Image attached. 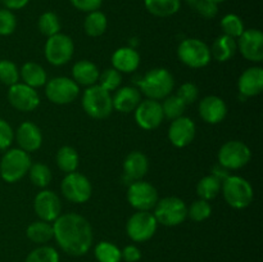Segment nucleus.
I'll return each instance as SVG.
<instances>
[{
    "label": "nucleus",
    "mask_w": 263,
    "mask_h": 262,
    "mask_svg": "<svg viewBox=\"0 0 263 262\" xmlns=\"http://www.w3.org/2000/svg\"><path fill=\"white\" fill-rule=\"evenodd\" d=\"M8 100L10 105L20 112H32L40 104V95L33 87L23 82H17L9 86Z\"/></svg>",
    "instance_id": "14"
},
{
    "label": "nucleus",
    "mask_w": 263,
    "mask_h": 262,
    "mask_svg": "<svg viewBox=\"0 0 263 262\" xmlns=\"http://www.w3.org/2000/svg\"><path fill=\"white\" fill-rule=\"evenodd\" d=\"M17 28V18L12 10L7 8L0 9V36H9Z\"/></svg>",
    "instance_id": "42"
},
{
    "label": "nucleus",
    "mask_w": 263,
    "mask_h": 262,
    "mask_svg": "<svg viewBox=\"0 0 263 262\" xmlns=\"http://www.w3.org/2000/svg\"><path fill=\"white\" fill-rule=\"evenodd\" d=\"M37 27L44 36L50 38L61 32V21L54 12H45L39 17Z\"/></svg>",
    "instance_id": "36"
},
{
    "label": "nucleus",
    "mask_w": 263,
    "mask_h": 262,
    "mask_svg": "<svg viewBox=\"0 0 263 262\" xmlns=\"http://www.w3.org/2000/svg\"><path fill=\"white\" fill-rule=\"evenodd\" d=\"M99 86H102L103 89H105L107 91H116L118 87L121 86V82H122V73L112 68H107L99 74Z\"/></svg>",
    "instance_id": "41"
},
{
    "label": "nucleus",
    "mask_w": 263,
    "mask_h": 262,
    "mask_svg": "<svg viewBox=\"0 0 263 262\" xmlns=\"http://www.w3.org/2000/svg\"><path fill=\"white\" fill-rule=\"evenodd\" d=\"M113 109L121 113H130L135 110L141 102V92L138 87L123 86L116 90L112 97Z\"/></svg>",
    "instance_id": "23"
},
{
    "label": "nucleus",
    "mask_w": 263,
    "mask_h": 262,
    "mask_svg": "<svg viewBox=\"0 0 263 262\" xmlns=\"http://www.w3.org/2000/svg\"><path fill=\"white\" fill-rule=\"evenodd\" d=\"M197 134V126L194 121L189 117L176 118L171 122L168 127V140L176 148H185L193 143Z\"/></svg>",
    "instance_id": "18"
},
{
    "label": "nucleus",
    "mask_w": 263,
    "mask_h": 262,
    "mask_svg": "<svg viewBox=\"0 0 263 262\" xmlns=\"http://www.w3.org/2000/svg\"><path fill=\"white\" fill-rule=\"evenodd\" d=\"M157 222L163 226H177L184 222L187 217V205L177 197H166L158 199L153 208Z\"/></svg>",
    "instance_id": "7"
},
{
    "label": "nucleus",
    "mask_w": 263,
    "mask_h": 262,
    "mask_svg": "<svg viewBox=\"0 0 263 262\" xmlns=\"http://www.w3.org/2000/svg\"><path fill=\"white\" fill-rule=\"evenodd\" d=\"M30 0H2L4 7L9 10H18L25 8Z\"/></svg>",
    "instance_id": "48"
},
{
    "label": "nucleus",
    "mask_w": 263,
    "mask_h": 262,
    "mask_svg": "<svg viewBox=\"0 0 263 262\" xmlns=\"http://www.w3.org/2000/svg\"><path fill=\"white\" fill-rule=\"evenodd\" d=\"M177 57L180 62L190 68L199 69L208 66L212 59L211 49L204 41L199 39H185L177 48Z\"/></svg>",
    "instance_id": "6"
},
{
    "label": "nucleus",
    "mask_w": 263,
    "mask_h": 262,
    "mask_svg": "<svg viewBox=\"0 0 263 262\" xmlns=\"http://www.w3.org/2000/svg\"><path fill=\"white\" fill-rule=\"evenodd\" d=\"M108 20L107 15L100 10L87 13L84 21V31L90 38H99L107 31Z\"/></svg>",
    "instance_id": "30"
},
{
    "label": "nucleus",
    "mask_w": 263,
    "mask_h": 262,
    "mask_svg": "<svg viewBox=\"0 0 263 262\" xmlns=\"http://www.w3.org/2000/svg\"><path fill=\"white\" fill-rule=\"evenodd\" d=\"M14 139L17 140L20 149L27 153L36 152L43 144V134L40 127L30 121L22 122L18 126L17 131L14 133Z\"/></svg>",
    "instance_id": "20"
},
{
    "label": "nucleus",
    "mask_w": 263,
    "mask_h": 262,
    "mask_svg": "<svg viewBox=\"0 0 263 262\" xmlns=\"http://www.w3.org/2000/svg\"><path fill=\"white\" fill-rule=\"evenodd\" d=\"M62 194L67 200L76 204L87 202L91 198L92 186L90 180L80 172L66 174L61 184Z\"/></svg>",
    "instance_id": "11"
},
{
    "label": "nucleus",
    "mask_w": 263,
    "mask_h": 262,
    "mask_svg": "<svg viewBox=\"0 0 263 262\" xmlns=\"http://www.w3.org/2000/svg\"><path fill=\"white\" fill-rule=\"evenodd\" d=\"M112 66L120 73H133L140 66V54L133 46L118 48L112 54Z\"/></svg>",
    "instance_id": "22"
},
{
    "label": "nucleus",
    "mask_w": 263,
    "mask_h": 262,
    "mask_svg": "<svg viewBox=\"0 0 263 262\" xmlns=\"http://www.w3.org/2000/svg\"><path fill=\"white\" fill-rule=\"evenodd\" d=\"M20 77L23 80V84L37 89L44 86L48 82V73L43 66L35 62H27L20 69Z\"/></svg>",
    "instance_id": "26"
},
{
    "label": "nucleus",
    "mask_w": 263,
    "mask_h": 262,
    "mask_svg": "<svg viewBox=\"0 0 263 262\" xmlns=\"http://www.w3.org/2000/svg\"><path fill=\"white\" fill-rule=\"evenodd\" d=\"M175 87V80L166 68H153L146 72L139 81V90L148 99L162 100L171 95Z\"/></svg>",
    "instance_id": "2"
},
{
    "label": "nucleus",
    "mask_w": 263,
    "mask_h": 262,
    "mask_svg": "<svg viewBox=\"0 0 263 262\" xmlns=\"http://www.w3.org/2000/svg\"><path fill=\"white\" fill-rule=\"evenodd\" d=\"M238 89L246 98L257 97L263 90V69L261 67H249L238 80Z\"/></svg>",
    "instance_id": "21"
},
{
    "label": "nucleus",
    "mask_w": 263,
    "mask_h": 262,
    "mask_svg": "<svg viewBox=\"0 0 263 262\" xmlns=\"http://www.w3.org/2000/svg\"><path fill=\"white\" fill-rule=\"evenodd\" d=\"M69 2H71V4L73 5L76 9L85 13L99 10V8L102 7L103 4V0H69Z\"/></svg>",
    "instance_id": "46"
},
{
    "label": "nucleus",
    "mask_w": 263,
    "mask_h": 262,
    "mask_svg": "<svg viewBox=\"0 0 263 262\" xmlns=\"http://www.w3.org/2000/svg\"><path fill=\"white\" fill-rule=\"evenodd\" d=\"M121 257L126 262H138L141 258V251L136 246H126L121 251Z\"/></svg>",
    "instance_id": "47"
},
{
    "label": "nucleus",
    "mask_w": 263,
    "mask_h": 262,
    "mask_svg": "<svg viewBox=\"0 0 263 262\" xmlns=\"http://www.w3.org/2000/svg\"><path fill=\"white\" fill-rule=\"evenodd\" d=\"M236 46L247 61L254 63L263 61V33L257 28L244 30L238 38Z\"/></svg>",
    "instance_id": "16"
},
{
    "label": "nucleus",
    "mask_w": 263,
    "mask_h": 262,
    "mask_svg": "<svg viewBox=\"0 0 263 262\" xmlns=\"http://www.w3.org/2000/svg\"><path fill=\"white\" fill-rule=\"evenodd\" d=\"M228 115V105L222 98L217 95L204 97L199 103V116L204 122L216 125L225 120Z\"/></svg>",
    "instance_id": "19"
},
{
    "label": "nucleus",
    "mask_w": 263,
    "mask_h": 262,
    "mask_svg": "<svg viewBox=\"0 0 263 262\" xmlns=\"http://www.w3.org/2000/svg\"><path fill=\"white\" fill-rule=\"evenodd\" d=\"M149 170L148 157L139 151L131 152L123 161V174L131 182L143 180Z\"/></svg>",
    "instance_id": "24"
},
{
    "label": "nucleus",
    "mask_w": 263,
    "mask_h": 262,
    "mask_svg": "<svg viewBox=\"0 0 263 262\" xmlns=\"http://www.w3.org/2000/svg\"><path fill=\"white\" fill-rule=\"evenodd\" d=\"M226 203L235 210H243L251 205L254 199L253 186L248 180L236 175H230L221 185Z\"/></svg>",
    "instance_id": "5"
},
{
    "label": "nucleus",
    "mask_w": 263,
    "mask_h": 262,
    "mask_svg": "<svg viewBox=\"0 0 263 262\" xmlns=\"http://www.w3.org/2000/svg\"><path fill=\"white\" fill-rule=\"evenodd\" d=\"M95 258L98 262H121V249L110 241H100L94 249Z\"/></svg>",
    "instance_id": "34"
},
{
    "label": "nucleus",
    "mask_w": 263,
    "mask_h": 262,
    "mask_svg": "<svg viewBox=\"0 0 263 262\" xmlns=\"http://www.w3.org/2000/svg\"><path fill=\"white\" fill-rule=\"evenodd\" d=\"M218 164L230 170L243 169L249 163L252 152L246 143L240 140L226 141L218 151Z\"/></svg>",
    "instance_id": "10"
},
{
    "label": "nucleus",
    "mask_w": 263,
    "mask_h": 262,
    "mask_svg": "<svg viewBox=\"0 0 263 262\" xmlns=\"http://www.w3.org/2000/svg\"><path fill=\"white\" fill-rule=\"evenodd\" d=\"M28 177H30L31 182H32L35 186L44 188L48 186L51 182V179H53V175H51L50 169H49L46 164L41 163V162H37V163H31L30 170H28Z\"/></svg>",
    "instance_id": "33"
},
{
    "label": "nucleus",
    "mask_w": 263,
    "mask_h": 262,
    "mask_svg": "<svg viewBox=\"0 0 263 262\" xmlns=\"http://www.w3.org/2000/svg\"><path fill=\"white\" fill-rule=\"evenodd\" d=\"M14 140V130L5 120L0 118V151H7Z\"/></svg>",
    "instance_id": "45"
},
{
    "label": "nucleus",
    "mask_w": 263,
    "mask_h": 262,
    "mask_svg": "<svg viewBox=\"0 0 263 262\" xmlns=\"http://www.w3.org/2000/svg\"><path fill=\"white\" fill-rule=\"evenodd\" d=\"M54 238L64 253L73 257L84 256L91 248L94 233L89 221L79 213L59 216L53 222Z\"/></svg>",
    "instance_id": "1"
},
{
    "label": "nucleus",
    "mask_w": 263,
    "mask_h": 262,
    "mask_svg": "<svg viewBox=\"0 0 263 262\" xmlns=\"http://www.w3.org/2000/svg\"><path fill=\"white\" fill-rule=\"evenodd\" d=\"M162 110H163L164 118H168V120L174 121L176 118L184 116L185 109H186V104L175 95H168L167 98H164L163 103H162Z\"/></svg>",
    "instance_id": "35"
},
{
    "label": "nucleus",
    "mask_w": 263,
    "mask_h": 262,
    "mask_svg": "<svg viewBox=\"0 0 263 262\" xmlns=\"http://www.w3.org/2000/svg\"><path fill=\"white\" fill-rule=\"evenodd\" d=\"M127 202L136 211H151L158 202V192L156 186L144 180H136L128 185Z\"/></svg>",
    "instance_id": "13"
},
{
    "label": "nucleus",
    "mask_w": 263,
    "mask_h": 262,
    "mask_svg": "<svg viewBox=\"0 0 263 262\" xmlns=\"http://www.w3.org/2000/svg\"><path fill=\"white\" fill-rule=\"evenodd\" d=\"M146 10L159 18L176 14L181 8V0H144Z\"/></svg>",
    "instance_id": "28"
},
{
    "label": "nucleus",
    "mask_w": 263,
    "mask_h": 262,
    "mask_svg": "<svg viewBox=\"0 0 263 262\" xmlns=\"http://www.w3.org/2000/svg\"><path fill=\"white\" fill-rule=\"evenodd\" d=\"M26 235L32 243L45 244L54 238L53 223L39 220L30 223L26 229Z\"/></svg>",
    "instance_id": "29"
},
{
    "label": "nucleus",
    "mask_w": 263,
    "mask_h": 262,
    "mask_svg": "<svg viewBox=\"0 0 263 262\" xmlns=\"http://www.w3.org/2000/svg\"><path fill=\"white\" fill-rule=\"evenodd\" d=\"M186 2H189V3H193V2H194V0H186Z\"/></svg>",
    "instance_id": "51"
},
{
    "label": "nucleus",
    "mask_w": 263,
    "mask_h": 262,
    "mask_svg": "<svg viewBox=\"0 0 263 262\" xmlns=\"http://www.w3.org/2000/svg\"><path fill=\"white\" fill-rule=\"evenodd\" d=\"M81 103L85 113L95 120H105L113 112L112 95L98 84L86 87Z\"/></svg>",
    "instance_id": "3"
},
{
    "label": "nucleus",
    "mask_w": 263,
    "mask_h": 262,
    "mask_svg": "<svg viewBox=\"0 0 263 262\" xmlns=\"http://www.w3.org/2000/svg\"><path fill=\"white\" fill-rule=\"evenodd\" d=\"M31 163L27 152L20 148L7 149L0 159V176L5 182L14 184L27 175Z\"/></svg>",
    "instance_id": "4"
},
{
    "label": "nucleus",
    "mask_w": 263,
    "mask_h": 262,
    "mask_svg": "<svg viewBox=\"0 0 263 262\" xmlns=\"http://www.w3.org/2000/svg\"><path fill=\"white\" fill-rule=\"evenodd\" d=\"M211 175H213V176L217 177L220 181H223V180H226L229 176H230V172H229L228 169H225V167L221 166V164H217V166L213 167L212 174Z\"/></svg>",
    "instance_id": "49"
},
{
    "label": "nucleus",
    "mask_w": 263,
    "mask_h": 262,
    "mask_svg": "<svg viewBox=\"0 0 263 262\" xmlns=\"http://www.w3.org/2000/svg\"><path fill=\"white\" fill-rule=\"evenodd\" d=\"M221 28L223 31V35L230 36L233 39H238L246 30L243 20L234 13H229L221 20Z\"/></svg>",
    "instance_id": "37"
},
{
    "label": "nucleus",
    "mask_w": 263,
    "mask_h": 262,
    "mask_svg": "<svg viewBox=\"0 0 263 262\" xmlns=\"http://www.w3.org/2000/svg\"><path fill=\"white\" fill-rule=\"evenodd\" d=\"M208 2H211V3H215V4H220V3H223V2H226V0H208Z\"/></svg>",
    "instance_id": "50"
},
{
    "label": "nucleus",
    "mask_w": 263,
    "mask_h": 262,
    "mask_svg": "<svg viewBox=\"0 0 263 262\" xmlns=\"http://www.w3.org/2000/svg\"><path fill=\"white\" fill-rule=\"evenodd\" d=\"M80 94V86L72 79L58 76L45 84V95L51 103L66 105L74 102Z\"/></svg>",
    "instance_id": "12"
},
{
    "label": "nucleus",
    "mask_w": 263,
    "mask_h": 262,
    "mask_svg": "<svg viewBox=\"0 0 263 262\" xmlns=\"http://www.w3.org/2000/svg\"><path fill=\"white\" fill-rule=\"evenodd\" d=\"M0 82L7 86L20 82V69L14 62L8 59L0 61Z\"/></svg>",
    "instance_id": "40"
},
{
    "label": "nucleus",
    "mask_w": 263,
    "mask_h": 262,
    "mask_svg": "<svg viewBox=\"0 0 263 262\" xmlns=\"http://www.w3.org/2000/svg\"><path fill=\"white\" fill-rule=\"evenodd\" d=\"M158 222L151 211H136L127 220L126 233L131 240L144 243L152 239L156 234Z\"/></svg>",
    "instance_id": "8"
},
{
    "label": "nucleus",
    "mask_w": 263,
    "mask_h": 262,
    "mask_svg": "<svg viewBox=\"0 0 263 262\" xmlns=\"http://www.w3.org/2000/svg\"><path fill=\"white\" fill-rule=\"evenodd\" d=\"M176 95L185 103V104L189 105L198 100V98H199V89H198L197 85L193 84V82H185V84H182L181 86L177 89Z\"/></svg>",
    "instance_id": "43"
},
{
    "label": "nucleus",
    "mask_w": 263,
    "mask_h": 262,
    "mask_svg": "<svg viewBox=\"0 0 263 262\" xmlns=\"http://www.w3.org/2000/svg\"><path fill=\"white\" fill-rule=\"evenodd\" d=\"M221 185H222V181H220L213 175H207V176L202 177L197 185L198 197L200 199L208 200V202L215 199L221 193Z\"/></svg>",
    "instance_id": "32"
},
{
    "label": "nucleus",
    "mask_w": 263,
    "mask_h": 262,
    "mask_svg": "<svg viewBox=\"0 0 263 262\" xmlns=\"http://www.w3.org/2000/svg\"><path fill=\"white\" fill-rule=\"evenodd\" d=\"M212 215V205L208 200L197 199L187 207V217L195 222H202Z\"/></svg>",
    "instance_id": "38"
},
{
    "label": "nucleus",
    "mask_w": 263,
    "mask_h": 262,
    "mask_svg": "<svg viewBox=\"0 0 263 262\" xmlns=\"http://www.w3.org/2000/svg\"><path fill=\"white\" fill-rule=\"evenodd\" d=\"M33 210L40 220L53 223L62 215V203L53 190L44 189L33 199Z\"/></svg>",
    "instance_id": "15"
},
{
    "label": "nucleus",
    "mask_w": 263,
    "mask_h": 262,
    "mask_svg": "<svg viewBox=\"0 0 263 262\" xmlns=\"http://www.w3.org/2000/svg\"><path fill=\"white\" fill-rule=\"evenodd\" d=\"M99 68L97 64L92 62L87 61V59H81V61L76 62L72 67V77L73 81L77 85H82V86H91L95 85L99 80Z\"/></svg>",
    "instance_id": "25"
},
{
    "label": "nucleus",
    "mask_w": 263,
    "mask_h": 262,
    "mask_svg": "<svg viewBox=\"0 0 263 262\" xmlns=\"http://www.w3.org/2000/svg\"><path fill=\"white\" fill-rule=\"evenodd\" d=\"M74 53V44L68 35L57 33L50 36L44 45V55L51 66H63L68 63Z\"/></svg>",
    "instance_id": "9"
},
{
    "label": "nucleus",
    "mask_w": 263,
    "mask_h": 262,
    "mask_svg": "<svg viewBox=\"0 0 263 262\" xmlns=\"http://www.w3.org/2000/svg\"><path fill=\"white\" fill-rule=\"evenodd\" d=\"M194 9L199 13L200 15H203L204 18L210 20V18H215L218 13V5L215 3H211L208 0H194L193 3Z\"/></svg>",
    "instance_id": "44"
},
{
    "label": "nucleus",
    "mask_w": 263,
    "mask_h": 262,
    "mask_svg": "<svg viewBox=\"0 0 263 262\" xmlns=\"http://www.w3.org/2000/svg\"><path fill=\"white\" fill-rule=\"evenodd\" d=\"M135 121L138 126L143 130H154L158 127L163 121V110L158 100L148 99L141 100L138 107L135 108Z\"/></svg>",
    "instance_id": "17"
},
{
    "label": "nucleus",
    "mask_w": 263,
    "mask_h": 262,
    "mask_svg": "<svg viewBox=\"0 0 263 262\" xmlns=\"http://www.w3.org/2000/svg\"><path fill=\"white\" fill-rule=\"evenodd\" d=\"M55 162L61 171H63L64 174H71V172H74L79 169V153L72 146L64 145L57 152Z\"/></svg>",
    "instance_id": "31"
},
{
    "label": "nucleus",
    "mask_w": 263,
    "mask_h": 262,
    "mask_svg": "<svg viewBox=\"0 0 263 262\" xmlns=\"http://www.w3.org/2000/svg\"><path fill=\"white\" fill-rule=\"evenodd\" d=\"M25 262H59V253L53 247L41 246L31 251Z\"/></svg>",
    "instance_id": "39"
},
{
    "label": "nucleus",
    "mask_w": 263,
    "mask_h": 262,
    "mask_svg": "<svg viewBox=\"0 0 263 262\" xmlns=\"http://www.w3.org/2000/svg\"><path fill=\"white\" fill-rule=\"evenodd\" d=\"M210 49L213 59H216L217 62H228L235 55L238 46H236L235 39L221 35L216 39L215 43L212 44V48Z\"/></svg>",
    "instance_id": "27"
}]
</instances>
